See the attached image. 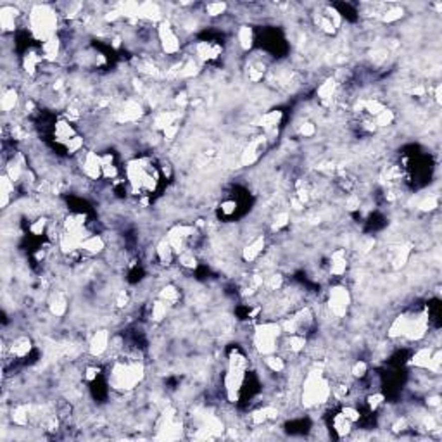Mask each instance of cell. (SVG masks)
Segmentation results:
<instances>
[{"label":"cell","mask_w":442,"mask_h":442,"mask_svg":"<svg viewBox=\"0 0 442 442\" xmlns=\"http://www.w3.org/2000/svg\"><path fill=\"white\" fill-rule=\"evenodd\" d=\"M144 378V366L137 359L116 363L111 370L109 384L116 391H132Z\"/></svg>","instance_id":"6da1fadb"},{"label":"cell","mask_w":442,"mask_h":442,"mask_svg":"<svg viewBox=\"0 0 442 442\" xmlns=\"http://www.w3.org/2000/svg\"><path fill=\"white\" fill-rule=\"evenodd\" d=\"M29 26H31L33 35L45 42V40L55 36L57 14L48 5H35L29 12Z\"/></svg>","instance_id":"7a4b0ae2"},{"label":"cell","mask_w":442,"mask_h":442,"mask_svg":"<svg viewBox=\"0 0 442 442\" xmlns=\"http://www.w3.org/2000/svg\"><path fill=\"white\" fill-rule=\"evenodd\" d=\"M330 396H332V387L323 378L321 372H311L309 375L306 377L304 389H302V403H304V406L313 408L316 406V404L327 403Z\"/></svg>","instance_id":"3957f363"},{"label":"cell","mask_w":442,"mask_h":442,"mask_svg":"<svg viewBox=\"0 0 442 442\" xmlns=\"http://www.w3.org/2000/svg\"><path fill=\"white\" fill-rule=\"evenodd\" d=\"M282 325L276 323H263L257 325L256 332H254V346H256L257 353L263 356H269L276 353V344H278V337L282 333Z\"/></svg>","instance_id":"277c9868"},{"label":"cell","mask_w":442,"mask_h":442,"mask_svg":"<svg viewBox=\"0 0 442 442\" xmlns=\"http://www.w3.org/2000/svg\"><path fill=\"white\" fill-rule=\"evenodd\" d=\"M351 304V295L346 287H333L330 290V299H328V306L333 316L344 318L347 313V308Z\"/></svg>","instance_id":"5b68a950"},{"label":"cell","mask_w":442,"mask_h":442,"mask_svg":"<svg viewBox=\"0 0 442 442\" xmlns=\"http://www.w3.org/2000/svg\"><path fill=\"white\" fill-rule=\"evenodd\" d=\"M159 40L166 54H177L180 50V38L168 21H163L159 24Z\"/></svg>","instance_id":"8992f818"},{"label":"cell","mask_w":442,"mask_h":442,"mask_svg":"<svg viewBox=\"0 0 442 442\" xmlns=\"http://www.w3.org/2000/svg\"><path fill=\"white\" fill-rule=\"evenodd\" d=\"M83 173L90 180H99L102 177V156L95 152H87L83 157Z\"/></svg>","instance_id":"52a82bcc"},{"label":"cell","mask_w":442,"mask_h":442,"mask_svg":"<svg viewBox=\"0 0 442 442\" xmlns=\"http://www.w3.org/2000/svg\"><path fill=\"white\" fill-rule=\"evenodd\" d=\"M107 349H109V332L99 330V332L93 333L92 340H90V346H88L90 354L99 358V356H102Z\"/></svg>","instance_id":"ba28073f"},{"label":"cell","mask_w":442,"mask_h":442,"mask_svg":"<svg viewBox=\"0 0 442 442\" xmlns=\"http://www.w3.org/2000/svg\"><path fill=\"white\" fill-rule=\"evenodd\" d=\"M19 16V10L14 5H2L0 7V26L2 31H14L16 28V17Z\"/></svg>","instance_id":"9c48e42d"},{"label":"cell","mask_w":442,"mask_h":442,"mask_svg":"<svg viewBox=\"0 0 442 442\" xmlns=\"http://www.w3.org/2000/svg\"><path fill=\"white\" fill-rule=\"evenodd\" d=\"M106 249V242L100 235H88L80 245V250L88 256H95V254H100Z\"/></svg>","instance_id":"30bf717a"},{"label":"cell","mask_w":442,"mask_h":442,"mask_svg":"<svg viewBox=\"0 0 442 442\" xmlns=\"http://www.w3.org/2000/svg\"><path fill=\"white\" fill-rule=\"evenodd\" d=\"M263 247H264V237H257L254 238L252 242H249L245 247H243V259L247 261V263H252V261H256L257 257H259V254L263 252Z\"/></svg>","instance_id":"8fae6325"},{"label":"cell","mask_w":442,"mask_h":442,"mask_svg":"<svg viewBox=\"0 0 442 442\" xmlns=\"http://www.w3.org/2000/svg\"><path fill=\"white\" fill-rule=\"evenodd\" d=\"M54 137L57 138L59 142L66 144V142H69L73 137H76V132H74V128H73V126H71V123H69V121H66V119H61V121L55 123Z\"/></svg>","instance_id":"7c38bea8"},{"label":"cell","mask_w":442,"mask_h":442,"mask_svg":"<svg viewBox=\"0 0 442 442\" xmlns=\"http://www.w3.org/2000/svg\"><path fill=\"white\" fill-rule=\"evenodd\" d=\"M31 351V340L28 337H17L16 340H12L10 344V354L12 358H24Z\"/></svg>","instance_id":"4fadbf2b"},{"label":"cell","mask_w":442,"mask_h":442,"mask_svg":"<svg viewBox=\"0 0 442 442\" xmlns=\"http://www.w3.org/2000/svg\"><path fill=\"white\" fill-rule=\"evenodd\" d=\"M59 50H61V42H59L57 36H52V38L42 42V54L43 59H47V61H55L59 55Z\"/></svg>","instance_id":"5bb4252c"},{"label":"cell","mask_w":442,"mask_h":442,"mask_svg":"<svg viewBox=\"0 0 442 442\" xmlns=\"http://www.w3.org/2000/svg\"><path fill=\"white\" fill-rule=\"evenodd\" d=\"M332 427L340 437H344V436H347V434L351 432L353 422H351L349 418H346V415H344V413H337L335 417H333V420H332Z\"/></svg>","instance_id":"9a60e30c"},{"label":"cell","mask_w":442,"mask_h":442,"mask_svg":"<svg viewBox=\"0 0 442 442\" xmlns=\"http://www.w3.org/2000/svg\"><path fill=\"white\" fill-rule=\"evenodd\" d=\"M156 254H157V259H159L163 264H171V261H173L175 250H173V247L170 245V242L164 238V240H161L159 245H157Z\"/></svg>","instance_id":"2e32d148"},{"label":"cell","mask_w":442,"mask_h":442,"mask_svg":"<svg viewBox=\"0 0 442 442\" xmlns=\"http://www.w3.org/2000/svg\"><path fill=\"white\" fill-rule=\"evenodd\" d=\"M346 268H347V261H346V256H344L342 250H339V252H335L332 256V264H330V273L335 276H340L346 273Z\"/></svg>","instance_id":"e0dca14e"},{"label":"cell","mask_w":442,"mask_h":442,"mask_svg":"<svg viewBox=\"0 0 442 442\" xmlns=\"http://www.w3.org/2000/svg\"><path fill=\"white\" fill-rule=\"evenodd\" d=\"M43 61V55L36 54V52H28L22 59V67L28 74H35L36 73V67H38L40 62Z\"/></svg>","instance_id":"ac0fdd59"},{"label":"cell","mask_w":442,"mask_h":442,"mask_svg":"<svg viewBox=\"0 0 442 442\" xmlns=\"http://www.w3.org/2000/svg\"><path fill=\"white\" fill-rule=\"evenodd\" d=\"M280 119H282V112H280V111H271V112L264 114L263 118L259 119V126H263L266 132H269V130H275L276 126H278Z\"/></svg>","instance_id":"d6986e66"},{"label":"cell","mask_w":442,"mask_h":442,"mask_svg":"<svg viewBox=\"0 0 442 442\" xmlns=\"http://www.w3.org/2000/svg\"><path fill=\"white\" fill-rule=\"evenodd\" d=\"M17 104V92L14 88H9L3 92L2 95V100H0V106H2V111L3 112H10L14 111V107H16Z\"/></svg>","instance_id":"ffe728a7"},{"label":"cell","mask_w":442,"mask_h":442,"mask_svg":"<svg viewBox=\"0 0 442 442\" xmlns=\"http://www.w3.org/2000/svg\"><path fill=\"white\" fill-rule=\"evenodd\" d=\"M287 346H288V351H290V353H294V354L301 353V351L306 347L304 335H301V333H290V335L287 337Z\"/></svg>","instance_id":"44dd1931"},{"label":"cell","mask_w":442,"mask_h":442,"mask_svg":"<svg viewBox=\"0 0 442 442\" xmlns=\"http://www.w3.org/2000/svg\"><path fill=\"white\" fill-rule=\"evenodd\" d=\"M335 90H337V81L333 80V78H328L325 83H321L320 87H318V92H316L318 93V99L330 100L332 95L335 93Z\"/></svg>","instance_id":"7402d4cb"},{"label":"cell","mask_w":442,"mask_h":442,"mask_svg":"<svg viewBox=\"0 0 442 442\" xmlns=\"http://www.w3.org/2000/svg\"><path fill=\"white\" fill-rule=\"evenodd\" d=\"M159 299H161V301L166 302L168 306L177 304L178 299H180V292H178V288H177V287H173V285H166V287L163 288V290L159 292Z\"/></svg>","instance_id":"603a6c76"},{"label":"cell","mask_w":442,"mask_h":442,"mask_svg":"<svg viewBox=\"0 0 442 442\" xmlns=\"http://www.w3.org/2000/svg\"><path fill=\"white\" fill-rule=\"evenodd\" d=\"M50 313L52 314H55V316H62V314L66 313V309H67V301H66V297L62 294H55L54 297H52V301H50Z\"/></svg>","instance_id":"cb8c5ba5"},{"label":"cell","mask_w":442,"mask_h":442,"mask_svg":"<svg viewBox=\"0 0 442 442\" xmlns=\"http://www.w3.org/2000/svg\"><path fill=\"white\" fill-rule=\"evenodd\" d=\"M0 185H2V208H7L9 199H10V194L14 192V182L3 173L2 180H0Z\"/></svg>","instance_id":"d4e9b609"},{"label":"cell","mask_w":442,"mask_h":442,"mask_svg":"<svg viewBox=\"0 0 442 442\" xmlns=\"http://www.w3.org/2000/svg\"><path fill=\"white\" fill-rule=\"evenodd\" d=\"M238 43H240V47L243 48V50H247V48L252 47V42H254V35H252V29L249 28V26H242L240 29H238Z\"/></svg>","instance_id":"484cf974"},{"label":"cell","mask_w":442,"mask_h":442,"mask_svg":"<svg viewBox=\"0 0 442 442\" xmlns=\"http://www.w3.org/2000/svg\"><path fill=\"white\" fill-rule=\"evenodd\" d=\"M168 309H170V306L166 304L164 301H161V299H157V301L152 304V311H151V318L154 321H161L166 318V313Z\"/></svg>","instance_id":"4316f807"},{"label":"cell","mask_w":442,"mask_h":442,"mask_svg":"<svg viewBox=\"0 0 442 442\" xmlns=\"http://www.w3.org/2000/svg\"><path fill=\"white\" fill-rule=\"evenodd\" d=\"M178 263L183 266V268H196L197 266V259L194 256V252L190 249H185L178 254Z\"/></svg>","instance_id":"83f0119b"},{"label":"cell","mask_w":442,"mask_h":442,"mask_svg":"<svg viewBox=\"0 0 442 442\" xmlns=\"http://www.w3.org/2000/svg\"><path fill=\"white\" fill-rule=\"evenodd\" d=\"M264 363H266V366L275 373H280L285 370V361H283L282 358H278V356H273V354L266 356Z\"/></svg>","instance_id":"f1b7e54d"},{"label":"cell","mask_w":442,"mask_h":442,"mask_svg":"<svg viewBox=\"0 0 442 442\" xmlns=\"http://www.w3.org/2000/svg\"><path fill=\"white\" fill-rule=\"evenodd\" d=\"M28 408L26 406H16L12 410V422L16 423V425H26L28 423Z\"/></svg>","instance_id":"f546056e"},{"label":"cell","mask_w":442,"mask_h":442,"mask_svg":"<svg viewBox=\"0 0 442 442\" xmlns=\"http://www.w3.org/2000/svg\"><path fill=\"white\" fill-rule=\"evenodd\" d=\"M373 121H375L377 126H389L392 121H394V112L385 107V109L382 111L380 114H377L375 118H373Z\"/></svg>","instance_id":"4dcf8cb0"},{"label":"cell","mask_w":442,"mask_h":442,"mask_svg":"<svg viewBox=\"0 0 442 442\" xmlns=\"http://www.w3.org/2000/svg\"><path fill=\"white\" fill-rule=\"evenodd\" d=\"M403 17V9L399 7H394V9H387L385 12H382V21L385 22H394Z\"/></svg>","instance_id":"1f68e13d"},{"label":"cell","mask_w":442,"mask_h":442,"mask_svg":"<svg viewBox=\"0 0 442 442\" xmlns=\"http://www.w3.org/2000/svg\"><path fill=\"white\" fill-rule=\"evenodd\" d=\"M224 10H226V3H223V2H211V3H208V5H206V12H208L209 16H213V17L223 14Z\"/></svg>","instance_id":"d6a6232c"},{"label":"cell","mask_w":442,"mask_h":442,"mask_svg":"<svg viewBox=\"0 0 442 442\" xmlns=\"http://www.w3.org/2000/svg\"><path fill=\"white\" fill-rule=\"evenodd\" d=\"M66 151H67V154H76L78 151H80L81 147H83V138L81 137H73L71 138L69 142H66Z\"/></svg>","instance_id":"836d02e7"},{"label":"cell","mask_w":442,"mask_h":442,"mask_svg":"<svg viewBox=\"0 0 442 442\" xmlns=\"http://www.w3.org/2000/svg\"><path fill=\"white\" fill-rule=\"evenodd\" d=\"M384 401H385L384 394H380V392H375V394L368 396V408L372 411H375L378 406H382V404H384Z\"/></svg>","instance_id":"e575fe53"},{"label":"cell","mask_w":442,"mask_h":442,"mask_svg":"<svg viewBox=\"0 0 442 442\" xmlns=\"http://www.w3.org/2000/svg\"><path fill=\"white\" fill-rule=\"evenodd\" d=\"M366 372H368V365H366L365 361H356L354 363V366H353V375L354 377L363 378L366 375Z\"/></svg>","instance_id":"d590c367"},{"label":"cell","mask_w":442,"mask_h":442,"mask_svg":"<svg viewBox=\"0 0 442 442\" xmlns=\"http://www.w3.org/2000/svg\"><path fill=\"white\" fill-rule=\"evenodd\" d=\"M437 206H439V201H437V197H427L425 201L420 202V209H422V211H434Z\"/></svg>","instance_id":"8d00e7d4"},{"label":"cell","mask_w":442,"mask_h":442,"mask_svg":"<svg viewBox=\"0 0 442 442\" xmlns=\"http://www.w3.org/2000/svg\"><path fill=\"white\" fill-rule=\"evenodd\" d=\"M342 413L346 415V418H349L351 422H358L359 420V417H361V415H359V411L356 410L354 406H344V410H342Z\"/></svg>","instance_id":"74e56055"},{"label":"cell","mask_w":442,"mask_h":442,"mask_svg":"<svg viewBox=\"0 0 442 442\" xmlns=\"http://www.w3.org/2000/svg\"><path fill=\"white\" fill-rule=\"evenodd\" d=\"M45 224H47V221H45L43 218L42 220H36L35 223L29 226V231H31L33 235H42L45 231Z\"/></svg>","instance_id":"f35d334b"},{"label":"cell","mask_w":442,"mask_h":442,"mask_svg":"<svg viewBox=\"0 0 442 442\" xmlns=\"http://www.w3.org/2000/svg\"><path fill=\"white\" fill-rule=\"evenodd\" d=\"M235 209H237V204H235L233 201L223 202V204H221V213H223V215H233Z\"/></svg>","instance_id":"ab89813d"},{"label":"cell","mask_w":442,"mask_h":442,"mask_svg":"<svg viewBox=\"0 0 442 442\" xmlns=\"http://www.w3.org/2000/svg\"><path fill=\"white\" fill-rule=\"evenodd\" d=\"M359 204H361V202H359L358 196H351L349 199L346 201V206H347V209H349V211H356V209H359Z\"/></svg>","instance_id":"60d3db41"},{"label":"cell","mask_w":442,"mask_h":442,"mask_svg":"<svg viewBox=\"0 0 442 442\" xmlns=\"http://www.w3.org/2000/svg\"><path fill=\"white\" fill-rule=\"evenodd\" d=\"M177 132H178V125H177V123H175V125H170V126H168V128H164V130H163L164 137H166L168 140H173L175 135H177Z\"/></svg>","instance_id":"b9f144b4"},{"label":"cell","mask_w":442,"mask_h":442,"mask_svg":"<svg viewBox=\"0 0 442 442\" xmlns=\"http://www.w3.org/2000/svg\"><path fill=\"white\" fill-rule=\"evenodd\" d=\"M287 223H288V215H287V213H280V215L275 218V228H276V230H278V228H282V226H285Z\"/></svg>","instance_id":"7bdbcfd3"},{"label":"cell","mask_w":442,"mask_h":442,"mask_svg":"<svg viewBox=\"0 0 442 442\" xmlns=\"http://www.w3.org/2000/svg\"><path fill=\"white\" fill-rule=\"evenodd\" d=\"M299 132H301V135H304V137H311V135L314 133V125L313 123H302Z\"/></svg>","instance_id":"ee69618b"},{"label":"cell","mask_w":442,"mask_h":442,"mask_svg":"<svg viewBox=\"0 0 442 442\" xmlns=\"http://www.w3.org/2000/svg\"><path fill=\"white\" fill-rule=\"evenodd\" d=\"M126 302H128V294H126V292H119L118 301H116V304H118L119 308H123V306H126Z\"/></svg>","instance_id":"f6af8a7d"}]
</instances>
